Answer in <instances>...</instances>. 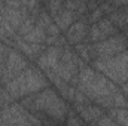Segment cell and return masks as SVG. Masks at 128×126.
Instances as JSON below:
<instances>
[{"label":"cell","instance_id":"obj_8","mask_svg":"<svg viewBox=\"0 0 128 126\" xmlns=\"http://www.w3.org/2000/svg\"><path fill=\"white\" fill-rule=\"evenodd\" d=\"M107 18H109L118 28L122 30L125 25H128V4L119 6V7L113 9V10L107 15Z\"/></svg>","mask_w":128,"mask_h":126},{"label":"cell","instance_id":"obj_6","mask_svg":"<svg viewBox=\"0 0 128 126\" xmlns=\"http://www.w3.org/2000/svg\"><path fill=\"white\" fill-rule=\"evenodd\" d=\"M27 61L24 57H21L16 52H10L6 63H4V73H3V82H8L10 79H14L16 74H20L22 70H26Z\"/></svg>","mask_w":128,"mask_h":126},{"label":"cell","instance_id":"obj_4","mask_svg":"<svg viewBox=\"0 0 128 126\" xmlns=\"http://www.w3.org/2000/svg\"><path fill=\"white\" fill-rule=\"evenodd\" d=\"M127 45L128 43L124 34L116 33V34L98 42V43H92V48H94L96 58H107V57H113L116 54L124 52Z\"/></svg>","mask_w":128,"mask_h":126},{"label":"cell","instance_id":"obj_2","mask_svg":"<svg viewBox=\"0 0 128 126\" xmlns=\"http://www.w3.org/2000/svg\"><path fill=\"white\" fill-rule=\"evenodd\" d=\"M96 68L103 71L107 77L118 83H125L128 80V52H121L107 58H96Z\"/></svg>","mask_w":128,"mask_h":126},{"label":"cell","instance_id":"obj_3","mask_svg":"<svg viewBox=\"0 0 128 126\" xmlns=\"http://www.w3.org/2000/svg\"><path fill=\"white\" fill-rule=\"evenodd\" d=\"M22 105L28 107L30 110H34L37 113L42 111L48 116H57V117H61V119L66 117V113H67L66 104L51 89H45L42 94L36 95L30 104L22 102Z\"/></svg>","mask_w":128,"mask_h":126},{"label":"cell","instance_id":"obj_7","mask_svg":"<svg viewBox=\"0 0 128 126\" xmlns=\"http://www.w3.org/2000/svg\"><path fill=\"white\" fill-rule=\"evenodd\" d=\"M90 31V25H88V21L79 18L76 19L68 28H67V34H66V39L73 43V45H79L80 42L86 40V36Z\"/></svg>","mask_w":128,"mask_h":126},{"label":"cell","instance_id":"obj_5","mask_svg":"<svg viewBox=\"0 0 128 126\" xmlns=\"http://www.w3.org/2000/svg\"><path fill=\"white\" fill-rule=\"evenodd\" d=\"M118 27L109 19V18H101L98 19L97 22H94L88 31V36H86V40L88 43H98L113 34L118 33Z\"/></svg>","mask_w":128,"mask_h":126},{"label":"cell","instance_id":"obj_1","mask_svg":"<svg viewBox=\"0 0 128 126\" xmlns=\"http://www.w3.org/2000/svg\"><path fill=\"white\" fill-rule=\"evenodd\" d=\"M45 86H46V82H45L43 76L40 73H37L36 70L28 68V70H24V73H20L18 77L15 76L9 82L8 92L15 98H20V96L32 94L40 88H45Z\"/></svg>","mask_w":128,"mask_h":126}]
</instances>
